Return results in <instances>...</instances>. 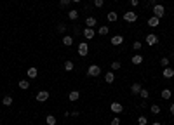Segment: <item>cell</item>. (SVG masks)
<instances>
[{"label":"cell","mask_w":174,"mask_h":125,"mask_svg":"<svg viewBox=\"0 0 174 125\" xmlns=\"http://www.w3.org/2000/svg\"><path fill=\"white\" fill-rule=\"evenodd\" d=\"M152 10H153V16H157V17H164L166 16V7L162 3H155L152 7Z\"/></svg>","instance_id":"cell-1"},{"label":"cell","mask_w":174,"mask_h":125,"mask_svg":"<svg viewBox=\"0 0 174 125\" xmlns=\"http://www.w3.org/2000/svg\"><path fill=\"white\" fill-rule=\"evenodd\" d=\"M101 75V68L98 64H91L87 68V77H99Z\"/></svg>","instance_id":"cell-2"},{"label":"cell","mask_w":174,"mask_h":125,"mask_svg":"<svg viewBox=\"0 0 174 125\" xmlns=\"http://www.w3.org/2000/svg\"><path fill=\"white\" fill-rule=\"evenodd\" d=\"M138 19V14L134 12V10H127L125 14H124V21H127V23H134Z\"/></svg>","instance_id":"cell-3"},{"label":"cell","mask_w":174,"mask_h":125,"mask_svg":"<svg viewBox=\"0 0 174 125\" xmlns=\"http://www.w3.org/2000/svg\"><path fill=\"white\" fill-rule=\"evenodd\" d=\"M145 42H146L148 45H157V44H159V37H157L155 33H148L146 38H145Z\"/></svg>","instance_id":"cell-4"},{"label":"cell","mask_w":174,"mask_h":125,"mask_svg":"<svg viewBox=\"0 0 174 125\" xmlns=\"http://www.w3.org/2000/svg\"><path fill=\"white\" fill-rule=\"evenodd\" d=\"M49 90H40V92H37V101L38 103H45L47 99H49Z\"/></svg>","instance_id":"cell-5"},{"label":"cell","mask_w":174,"mask_h":125,"mask_svg":"<svg viewBox=\"0 0 174 125\" xmlns=\"http://www.w3.org/2000/svg\"><path fill=\"white\" fill-rule=\"evenodd\" d=\"M77 50H78V54L84 57V56H87V54H89V45H87L85 42H82V44H78V49H77Z\"/></svg>","instance_id":"cell-6"},{"label":"cell","mask_w":174,"mask_h":125,"mask_svg":"<svg viewBox=\"0 0 174 125\" xmlns=\"http://www.w3.org/2000/svg\"><path fill=\"white\" fill-rule=\"evenodd\" d=\"M110 110H112L115 115H119V113H122V111H124V106H122L120 103H112V104H110Z\"/></svg>","instance_id":"cell-7"},{"label":"cell","mask_w":174,"mask_h":125,"mask_svg":"<svg viewBox=\"0 0 174 125\" xmlns=\"http://www.w3.org/2000/svg\"><path fill=\"white\" fill-rule=\"evenodd\" d=\"M110 42H112V45H122L124 44V37L122 35H113L110 38Z\"/></svg>","instance_id":"cell-8"},{"label":"cell","mask_w":174,"mask_h":125,"mask_svg":"<svg viewBox=\"0 0 174 125\" xmlns=\"http://www.w3.org/2000/svg\"><path fill=\"white\" fill-rule=\"evenodd\" d=\"M82 35H84V37H85V38H87V40H92V38H94V37H96V31H94V30H92V28H85V30H84V33H82Z\"/></svg>","instance_id":"cell-9"},{"label":"cell","mask_w":174,"mask_h":125,"mask_svg":"<svg viewBox=\"0 0 174 125\" xmlns=\"http://www.w3.org/2000/svg\"><path fill=\"white\" fill-rule=\"evenodd\" d=\"M141 89H143V87H141V84H138V82H134V84L131 85V89H129V90H131V94H134V96H138V94L141 92Z\"/></svg>","instance_id":"cell-10"},{"label":"cell","mask_w":174,"mask_h":125,"mask_svg":"<svg viewBox=\"0 0 174 125\" xmlns=\"http://www.w3.org/2000/svg\"><path fill=\"white\" fill-rule=\"evenodd\" d=\"M160 24V17H157V16H152L150 19H148V26H152V28H157Z\"/></svg>","instance_id":"cell-11"},{"label":"cell","mask_w":174,"mask_h":125,"mask_svg":"<svg viewBox=\"0 0 174 125\" xmlns=\"http://www.w3.org/2000/svg\"><path fill=\"white\" fill-rule=\"evenodd\" d=\"M26 75H28V78H37V77H38V70H37L35 66H31V68H28Z\"/></svg>","instance_id":"cell-12"},{"label":"cell","mask_w":174,"mask_h":125,"mask_svg":"<svg viewBox=\"0 0 174 125\" xmlns=\"http://www.w3.org/2000/svg\"><path fill=\"white\" fill-rule=\"evenodd\" d=\"M68 99H70L71 103H75V101H78V99H80V92H78V90H71V92L68 94Z\"/></svg>","instance_id":"cell-13"},{"label":"cell","mask_w":174,"mask_h":125,"mask_svg":"<svg viewBox=\"0 0 174 125\" xmlns=\"http://www.w3.org/2000/svg\"><path fill=\"white\" fill-rule=\"evenodd\" d=\"M162 75H164V78H173V77H174V70L171 68V66H167V68H164Z\"/></svg>","instance_id":"cell-14"},{"label":"cell","mask_w":174,"mask_h":125,"mask_svg":"<svg viewBox=\"0 0 174 125\" xmlns=\"http://www.w3.org/2000/svg\"><path fill=\"white\" fill-rule=\"evenodd\" d=\"M96 23H98V19H96L94 16H89V17L85 19V24H87V28H94V26H96Z\"/></svg>","instance_id":"cell-15"},{"label":"cell","mask_w":174,"mask_h":125,"mask_svg":"<svg viewBox=\"0 0 174 125\" xmlns=\"http://www.w3.org/2000/svg\"><path fill=\"white\" fill-rule=\"evenodd\" d=\"M63 45H64V47L73 45V37H71V35H64V37H63Z\"/></svg>","instance_id":"cell-16"},{"label":"cell","mask_w":174,"mask_h":125,"mask_svg":"<svg viewBox=\"0 0 174 125\" xmlns=\"http://www.w3.org/2000/svg\"><path fill=\"white\" fill-rule=\"evenodd\" d=\"M131 63H132V64H136V66H138V64H141V63H143V56H141V54H134V56L131 57Z\"/></svg>","instance_id":"cell-17"},{"label":"cell","mask_w":174,"mask_h":125,"mask_svg":"<svg viewBox=\"0 0 174 125\" xmlns=\"http://www.w3.org/2000/svg\"><path fill=\"white\" fill-rule=\"evenodd\" d=\"M105 80H106V84H113L115 82V73L113 71H106L105 73Z\"/></svg>","instance_id":"cell-18"},{"label":"cell","mask_w":174,"mask_h":125,"mask_svg":"<svg viewBox=\"0 0 174 125\" xmlns=\"http://www.w3.org/2000/svg\"><path fill=\"white\" fill-rule=\"evenodd\" d=\"M171 96H173V90H171V89H162V92H160V97H162V99L167 101V99H171Z\"/></svg>","instance_id":"cell-19"},{"label":"cell","mask_w":174,"mask_h":125,"mask_svg":"<svg viewBox=\"0 0 174 125\" xmlns=\"http://www.w3.org/2000/svg\"><path fill=\"white\" fill-rule=\"evenodd\" d=\"M17 87H19L21 90H26V89L30 87V82H28V80H19V82H17Z\"/></svg>","instance_id":"cell-20"},{"label":"cell","mask_w":174,"mask_h":125,"mask_svg":"<svg viewBox=\"0 0 174 125\" xmlns=\"http://www.w3.org/2000/svg\"><path fill=\"white\" fill-rule=\"evenodd\" d=\"M45 124L47 125H56V117H54V115H47V117H45Z\"/></svg>","instance_id":"cell-21"},{"label":"cell","mask_w":174,"mask_h":125,"mask_svg":"<svg viewBox=\"0 0 174 125\" xmlns=\"http://www.w3.org/2000/svg\"><path fill=\"white\" fill-rule=\"evenodd\" d=\"M68 17H70L71 21H75V19H78V10H75V9H71V10L68 12Z\"/></svg>","instance_id":"cell-22"},{"label":"cell","mask_w":174,"mask_h":125,"mask_svg":"<svg viewBox=\"0 0 174 125\" xmlns=\"http://www.w3.org/2000/svg\"><path fill=\"white\" fill-rule=\"evenodd\" d=\"M106 17H108V21H110V23H115V21L119 19L117 12H113V10H112V12H108V16H106Z\"/></svg>","instance_id":"cell-23"},{"label":"cell","mask_w":174,"mask_h":125,"mask_svg":"<svg viewBox=\"0 0 174 125\" xmlns=\"http://www.w3.org/2000/svg\"><path fill=\"white\" fill-rule=\"evenodd\" d=\"M73 68H75V63H73V61H64V70H66V71H73Z\"/></svg>","instance_id":"cell-24"},{"label":"cell","mask_w":174,"mask_h":125,"mask_svg":"<svg viewBox=\"0 0 174 125\" xmlns=\"http://www.w3.org/2000/svg\"><path fill=\"white\" fill-rule=\"evenodd\" d=\"M2 104H3V106H12V97H10V96H3Z\"/></svg>","instance_id":"cell-25"},{"label":"cell","mask_w":174,"mask_h":125,"mask_svg":"<svg viewBox=\"0 0 174 125\" xmlns=\"http://www.w3.org/2000/svg\"><path fill=\"white\" fill-rule=\"evenodd\" d=\"M150 111H152L153 115H159V113H160V106H159V104H152V106H150Z\"/></svg>","instance_id":"cell-26"},{"label":"cell","mask_w":174,"mask_h":125,"mask_svg":"<svg viewBox=\"0 0 174 125\" xmlns=\"http://www.w3.org/2000/svg\"><path fill=\"white\" fill-rule=\"evenodd\" d=\"M108 31H110L108 26H99V28H98V33H99V35H108Z\"/></svg>","instance_id":"cell-27"},{"label":"cell","mask_w":174,"mask_h":125,"mask_svg":"<svg viewBox=\"0 0 174 125\" xmlns=\"http://www.w3.org/2000/svg\"><path fill=\"white\" fill-rule=\"evenodd\" d=\"M160 64H162L164 68H167V66L171 64V59H169V57H162V59H160Z\"/></svg>","instance_id":"cell-28"},{"label":"cell","mask_w":174,"mask_h":125,"mask_svg":"<svg viewBox=\"0 0 174 125\" xmlns=\"http://www.w3.org/2000/svg\"><path fill=\"white\" fill-rule=\"evenodd\" d=\"M148 124V118H146V117H145V115H143V117H139V118H138V125H146Z\"/></svg>","instance_id":"cell-29"},{"label":"cell","mask_w":174,"mask_h":125,"mask_svg":"<svg viewBox=\"0 0 174 125\" xmlns=\"http://www.w3.org/2000/svg\"><path fill=\"white\" fill-rule=\"evenodd\" d=\"M110 66H112V71H115V70H120V66H122V64H120L119 61H113Z\"/></svg>","instance_id":"cell-30"},{"label":"cell","mask_w":174,"mask_h":125,"mask_svg":"<svg viewBox=\"0 0 174 125\" xmlns=\"http://www.w3.org/2000/svg\"><path fill=\"white\" fill-rule=\"evenodd\" d=\"M139 96H141L143 99H148V97H150V92H148L146 89H141V92H139Z\"/></svg>","instance_id":"cell-31"},{"label":"cell","mask_w":174,"mask_h":125,"mask_svg":"<svg viewBox=\"0 0 174 125\" xmlns=\"http://www.w3.org/2000/svg\"><path fill=\"white\" fill-rule=\"evenodd\" d=\"M70 2H71V0H59V7H61V9H66V7L70 5Z\"/></svg>","instance_id":"cell-32"},{"label":"cell","mask_w":174,"mask_h":125,"mask_svg":"<svg viewBox=\"0 0 174 125\" xmlns=\"http://www.w3.org/2000/svg\"><path fill=\"white\" fill-rule=\"evenodd\" d=\"M58 31H59V33H64V31H66V24L59 23V24H58Z\"/></svg>","instance_id":"cell-33"},{"label":"cell","mask_w":174,"mask_h":125,"mask_svg":"<svg viewBox=\"0 0 174 125\" xmlns=\"http://www.w3.org/2000/svg\"><path fill=\"white\" fill-rule=\"evenodd\" d=\"M141 47H143V44H141V42H138V40H136V42L132 44V49H134V50H139Z\"/></svg>","instance_id":"cell-34"},{"label":"cell","mask_w":174,"mask_h":125,"mask_svg":"<svg viewBox=\"0 0 174 125\" xmlns=\"http://www.w3.org/2000/svg\"><path fill=\"white\" fill-rule=\"evenodd\" d=\"M103 0H94V7H103Z\"/></svg>","instance_id":"cell-35"},{"label":"cell","mask_w":174,"mask_h":125,"mask_svg":"<svg viewBox=\"0 0 174 125\" xmlns=\"http://www.w3.org/2000/svg\"><path fill=\"white\" fill-rule=\"evenodd\" d=\"M110 125H120V118H117V117H115V118L110 122Z\"/></svg>","instance_id":"cell-36"},{"label":"cell","mask_w":174,"mask_h":125,"mask_svg":"<svg viewBox=\"0 0 174 125\" xmlns=\"http://www.w3.org/2000/svg\"><path fill=\"white\" fill-rule=\"evenodd\" d=\"M70 115H71V117H78V115H80V111H77V110H75V111H71Z\"/></svg>","instance_id":"cell-37"},{"label":"cell","mask_w":174,"mask_h":125,"mask_svg":"<svg viewBox=\"0 0 174 125\" xmlns=\"http://www.w3.org/2000/svg\"><path fill=\"white\" fill-rule=\"evenodd\" d=\"M138 3H139V0H131V5H132V7H136Z\"/></svg>","instance_id":"cell-38"},{"label":"cell","mask_w":174,"mask_h":125,"mask_svg":"<svg viewBox=\"0 0 174 125\" xmlns=\"http://www.w3.org/2000/svg\"><path fill=\"white\" fill-rule=\"evenodd\" d=\"M171 115H174V103L171 104Z\"/></svg>","instance_id":"cell-39"},{"label":"cell","mask_w":174,"mask_h":125,"mask_svg":"<svg viewBox=\"0 0 174 125\" xmlns=\"http://www.w3.org/2000/svg\"><path fill=\"white\" fill-rule=\"evenodd\" d=\"M71 2H73V3H80L82 0H71Z\"/></svg>","instance_id":"cell-40"},{"label":"cell","mask_w":174,"mask_h":125,"mask_svg":"<svg viewBox=\"0 0 174 125\" xmlns=\"http://www.w3.org/2000/svg\"><path fill=\"white\" fill-rule=\"evenodd\" d=\"M152 125H162V124H160V122H155V124H152Z\"/></svg>","instance_id":"cell-41"},{"label":"cell","mask_w":174,"mask_h":125,"mask_svg":"<svg viewBox=\"0 0 174 125\" xmlns=\"http://www.w3.org/2000/svg\"><path fill=\"white\" fill-rule=\"evenodd\" d=\"M173 61H174V54H173Z\"/></svg>","instance_id":"cell-42"},{"label":"cell","mask_w":174,"mask_h":125,"mask_svg":"<svg viewBox=\"0 0 174 125\" xmlns=\"http://www.w3.org/2000/svg\"><path fill=\"white\" fill-rule=\"evenodd\" d=\"M0 108H2V104H0Z\"/></svg>","instance_id":"cell-43"}]
</instances>
